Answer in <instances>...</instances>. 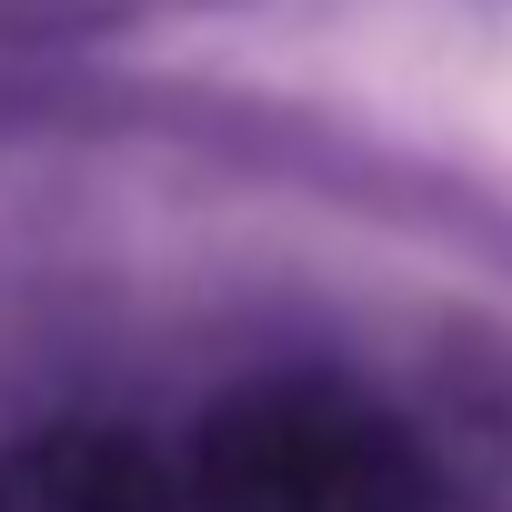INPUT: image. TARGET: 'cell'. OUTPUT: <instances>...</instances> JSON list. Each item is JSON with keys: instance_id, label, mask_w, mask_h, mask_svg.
<instances>
[{"instance_id": "7a4b0ae2", "label": "cell", "mask_w": 512, "mask_h": 512, "mask_svg": "<svg viewBox=\"0 0 512 512\" xmlns=\"http://www.w3.org/2000/svg\"><path fill=\"white\" fill-rule=\"evenodd\" d=\"M0 512H191L181 472L111 422H51L0 452Z\"/></svg>"}, {"instance_id": "6da1fadb", "label": "cell", "mask_w": 512, "mask_h": 512, "mask_svg": "<svg viewBox=\"0 0 512 512\" xmlns=\"http://www.w3.org/2000/svg\"><path fill=\"white\" fill-rule=\"evenodd\" d=\"M191 512H442L432 452L402 412L342 382H251L231 392L181 472Z\"/></svg>"}]
</instances>
